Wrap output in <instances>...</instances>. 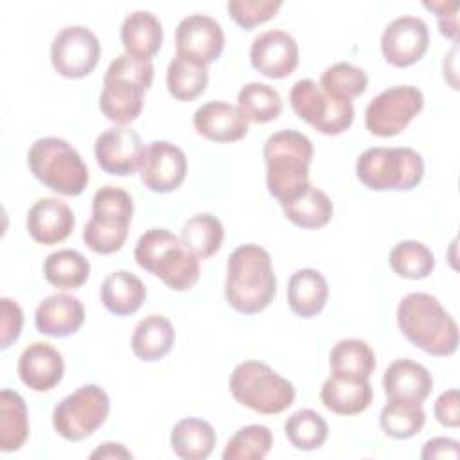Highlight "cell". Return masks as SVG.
<instances>
[{
	"label": "cell",
	"mask_w": 460,
	"mask_h": 460,
	"mask_svg": "<svg viewBox=\"0 0 460 460\" xmlns=\"http://www.w3.org/2000/svg\"><path fill=\"white\" fill-rule=\"evenodd\" d=\"M318 84L327 95L341 101H350L354 97H359L367 90L368 77L363 68L340 61L325 68Z\"/></svg>",
	"instance_id": "ab89813d"
},
{
	"label": "cell",
	"mask_w": 460,
	"mask_h": 460,
	"mask_svg": "<svg viewBox=\"0 0 460 460\" xmlns=\"http://www.w3.org/2000/svg\"><path fill=\"white\" fill-rule=\"evenodd\" d=\"M420 456L429 460V458H453L456 460L460 456V446L455 438H446V437H435L428 440L420 451Z\"/></svg>",
	"instance_id": "bcb514c9"
},
{
	"label": "cell",
	"mask_w": 460,
	"mask_h": 460,
	"mask_svg": "<svg viewBox=\"0 0 460 460\" xmlns=\"http://www.w3.org/2000/svg\"><path fill=\"white\" fill-rule=\"evenodd\" d=\"M284 431L291 446L302 451L318 449L323 446L329 435V428L323 417L309 408L291 413L284 424Z\"/></svg>",
	"instance_id": "74e56055"
},
{
	"label": "cell",
	"mask_w": 460,
	"mask_h": 460,
	"mask_svg": "<svg viewBox=\"0 0 460 460\" xmlns=\"http://www.w3.org/2000/svg\"><path fill=\"white\" fill-rule=\"evenodd\" d=\"M392 270L404 279H424L435 268L433 252L420 241H401L390 250Z\"/></svg>",
	"instance_id": "f35d334b"
},
{
	"label": "cell",
	"mask_w": 460,
	"mask_h": 460,
	"mask_svg": "<svg viewBox=\"0 0 460 460\" xmlns=\"http://www.w3.org/2000/svg\"><path fill=\"white\" fill-rule=\"evenodd\" d=\"M356 174L372 190H411L424 176V160L411 147H370L359 155Z\"/></svg>",
	"instance_id": "ba28073f"
},
{
	"label": "cell",
	"mask_w": 460,
	"mask_h": 460,
	"mask_svg": "<svg viewBox=\"0 0 460 460\" xmlns=\"http://www.w3.org/2000/svg\"><path fill=\"white\" fill-rule=\"evenodd\" d=\"M266 185L268 192L280 203H288L302 194L309 183V165L313 160L311 140L295 129H282L264 142Z\"/></svg>",
	"instance_id": "7a4b0ae2"
},
{
	"label": "cell",
	"mask_w": 460,
	"mask_h": 460,
	"mask_svg": "<svg viewBox=\"0 0 460 460\" xmlns=\"http://www.w3.org/2000/svg\"><path fill=\"white\" fill-rule=\"evenodd\" d=\"M401 332L431 356H451L458 347L455 318L429 293H408L397 305Z\"/></svg>",
	"instance_id": "3957f363"
},
{
	"label": "cell",
	"mask_w": 460,
	"mask_h": 460,
	"mask_svg": "<svg viewBox=\"0 0 460 460\" xmlns=\"http://www.w3.org/2000/svg\"><path fill=\"white\" fill-rule=\"evenodd\" d=\"M237 108L246 120L264 124L280 115L282 99L279 92L266 83H248L237 93Z\"/></svg>",
	"instance_id": "e575fe53"
},
{
	"label": "cell",
	"mask_w": 460,
	"mask_h": 460,
	"mask_svg": "<svg viewBox=\"0 0 460 460\" xmlns=\"http://www.w3.org/2000/svg\"><path fill=\"white\" fill-rule=\"evenodd\" d=\"M174 338V327L165 316L147 314L131 334V350L142 361H158L171 352Z\"/></svg>",
	"instance_id": "4316f807"
},
{
	"label": "cell",
	"mask_w": 460,
	"mask_h": 460,
	"mask_svg": "<svg viewBox=\"0 0 460 460\" xmlns=\"http://www.w3.org/2000/svg\"><path fill=\"white\" fill-rule=\"evenodd\" d=\"M250 63L270 79H284L298 65V45L295 38L284 31H266L252 41Z\"/></svg>",
	"instance_id": "ac0fdd59"
},
{
	"label": "cell",
	"mask_w": 460,
	"mask_h": 460,
	"mask_svg": "<svg viewBox=\"0 0 460 460\" xmlns=\"http://www.w3.org/2000/svg\"><path fill=\"white\" fill-rule=\"evenodd\" d=\"M0 314H2V322H0V347L7 349L13 341H16L20 338L22 327H23V313L22 307L4 296L0 298Z\"/></svg>",
	"instance_id": "7bdbcfd3"
},
{
	"label": "cell",
	"mask_w": 460,
	"mask_h": 460,
	"mask_svg": "<svg viewBox=\"0 0 460 460\" xmlns=\"http://www.w3.org/2000/svg\"><path fill=\"white\" fill-rule=\"evenodd\" d=\"M280 207L284 210V216L293 225L309 230L325 226L332 217V201L323 190L313 185H309L302 194Z\"/></svg>",
	"instance_id": "1f68e13d"
},
{
	"label": "cell",
	"mask_w": 460,
	"mask_h": 460,
	"mask_svg": "<svg viewBox=\"0 0 460 460\" xmlns=\"http://www.w3.org/2000/svg\"><path fill=\"white\" fill-rule=\"evenodd\" d=\"M216 431L210 422L196 417L181 419L171 431L172 451L185 460H205L216 446Z\"/></svg>",
	"instance_id": "f1b7e54d"
},
{
	"label": "cell",
	"mask_w": 460,
	"mask_h": 460,
	"mask_svg": "<svg viewBox=\"0 0 460 460\" xmlns=\"http://www.w3.org/2000/svg\"><path fill=\"white\" fill-rule=\"evenodd\" d=\"M329 286L325 277L313 268L295 271L288 282V304L300 318L316 316L327 304Z\"/></svg>",
	"instance_id": "484cf974"
},
{
	"label": "cell",
	"mask_w": 460,
	"mask_h": 460,
	"mask_svg": "<svg viewBox=\"0 0 460 460\" xmlns=\"http://www.w3.org/2000/svg\"><path fill=\"white\" fill-rule=\"evenodd\" d=\"M142 155L144 144L138 133L128 126L110 128L95 140L97 164L113 176L133 174L140 167Z\"/></svg>",
	"instance_id": "e0dca14e"
},
{
	"label": "cell",
	"mask_w": 460,
	"mask_h": 460,
	"mask_svg": "<svg viewBox=\"0 0 460 460\" xmlns=\"http://www.w3.org/2000/svg\"><path fill=\"white\" fill-rule=\"evenodd\" d=\"M234 399L262 415H275L288 410L295 401V386L262 361L239 363L228 379Z\"/></svg>",
	"instance_id": "52a82bcc"
},
{
	"label": "cell",
	"mask_w": 460,
	"mask_h": 460,
	"mask_svg": "<svg viewBox=\"0 0 460 460\" xmlns=\"http://www.w3.org/2000/svg\"><path fill=\"white\" fill-rule=\"evenodd\" d=\"M280 7L282 0H228L226 4L232 20L244 31L271 20Z\"/></svg>",
	"instance_id": "b9f144b4"
},
{
	"label": "cell",
	"mask_w": 460,
	"mask_h": 460,
	"mask_svg": "<svg viewBox=\"0 0 460 460\" xmlns=\"http://www.w3.org/2000/svg\"><path fill=\"white\" fill-rule=\"evenodd\" d=\"M426 422V413L422 404L404 402V401H388L379 415L381 429L397 440L410 438L417 435Z\"/></svg>",
	"instance_id": "8d00e7d4"
},
{
	"label": "cell",
	"mask_w": 460,
	"mask_h": 460,
	"mask_svg": "<svg viewBox=\"0 0 460 460\" xmlns=\"http://www.w3.org/2000/svg\"><path fill=\"white\" fill-rule=\"evenodd\" d=\"M273 446V433L262 424H250L234 433L223 451L225 460H262Z\"/></svg>",
	"instance_id": "60d3db41"
},
{
	"label": "cell",
	"mask_w": 460,
	"mask_h": 460,
	"mask_svg": "<svg viewBox=\"0 0 460 460\" xmlns=\"http://www.w3.org/2000/svg\"><path fill=\"white\" fill-rule=\"evenodd\" d=\"M435 417L442 426L447 428H458L460 426V399L458 390L451 388L438 395L435 401Z\"/></svg>",
	"instance_id": "f6af8a7d"
},
{
	"label": "cell",
	"mask_w": 460,
	"mask_h": 460,
	"mask_svg": "<svg viewBox=\"0 0 460 460\" xmlns=\"http://www.w3.org/2000/svg\"><path fill=\"white\" fill-rule=\"evenodd\" d=\"M133 199L120 187H101L92 199V217L83 230L84 244L101 255L119 252L128 237Z\"/></svg>",
	"instance_id": "9c48e42d"
},
{
	"label": "cell",
	"mask_w": 460,
	"mask_h": 460,
	"mask_svg": "<svg viewBox=\"0 0 460 460\" xmlns=\"http://www.w3.org/2000/svg\"><path fill=\"white\" fill-rule=\"evenodd\" d=\"M424 95L417 86H390L365 110V126L376 137L399 135L422 110Z\"/></svg>",
	"instance_id": "7c38bea8"
},
{
	"label": "cell",
	"mask_w": 460,
	"mask_h": 460,
	"mask_svg": "<svg viewBox=\"0 0 460 460\" xmlns=\"http://www.w3.org/2000/svg\"><path fill=\"white\" fill-rule=\"evenodd\" d=\"M176 56L207 66L216 61L225 47V34L214 18L207 14L185 16L174 32Z\"/></svg>",
	"instance_id": "9a60e30c"
},
{
	"label": "cell",
	"mask_w": 460,
	"mask_h": 460,
	"mask_svg": "<svg viewBox=\"0 0 460 460\" xmlns=\"http://www.w3.org/2000/svg\"><path fill=\"white\" fill-rule=\"evenodd\" d=\"M135 261L174 291L190 289L199 279V259L165 228H149L138 237Z\"/></svg>",
	"instance_id": "5b68a950"
},
{
	"label": "cell",
	"mask_w": 460,
	"mask_h": 460,
	"mask_svg": "<svg viewBox=\"0 0 460 460\" xmlns=\"http://www.w3.org/2000/svg\"><path fill=\"white\" fill-rule=\"evenodd\" d=\"M108 413V394L97 385H84L56 404L52 426L63 438L79 442L93 435L104 424Z\"/></svg>",
	"instance_id": "30bf717a"
},
{
	"label": "cell",
	"mask_w": 460,
	"mask_h": 460,
	"mask_svg": "<svg viewBox=\"0 0 460 460\" xmlns=\"http://www.w3.org/2000/svg\"><path fill=\"white\" fill-rule=\"evenodd\" d=\"M151 59H138L129 54H119L106 68L99 108L102 115L126 126L133 122L144 106V93L153 83Z\"/></svg>",
	"instance_id": "277c9868"
},
{
	"label": "cell",
	"mask_w": 460,
	"mask_h": 460,
	"mask_svg": "<svg viewBox=\"0 0 460 460\" xmlns=\"http://www.w3.org/2000/svg\"><path fill=\"white\" fill-rule=\"evenodd\" d=\"M146 300L144 282L131 271L110 273L101 286V302L115 316H128L138 311Z\"/></svg>",
	"instance_id": "83f0119b"
},
{
	"label": "cell",
	"mask_w": 460,
	"mask_h": 460,
	"mask_svg": "<svg viewBox=\"0 0 460 460\" xmlns=\"http://www.w3.org/2000/svg\"><path fill=\"white\" fill-rule=\"evenodd\" d=\"M43 275L58 289H77L90 277V262L77 250L63 248L47 255Z\"/></svg>",
	"instance_id": "4dcf8cb0"
},
{
	"label": "cell",
	"mask_w": 460,
	"mask_h": 460,
	"mask_svg": "<svg viewBox=\"0 0 460 460\" xmlns=\"http://www.w3.org/2000/svg\"><path fill=\"white\" fill-rule=\"evenodd\" d=\"M383 388L388 401L422 404L433 390V377L424 365L401 358L385 370Z\"/></svg>",
	"instance_id": "44dd1931"
},
{
	"label": "cell",
	"mask_w": 460,
	"mask_h": 460,
	"mask_svg": "<svg viewBox=\"0 0 460 460\" xmlns=\"http://www.w3.org/2000/svg\"><path fill=\"white\" fill-rule=\"evenodd\" d=\"M27 164L38 181L63 196H79L90 180L81 155L58 137L38 138L27 153Z\"/></svg>",
	"instance_id": "8992f818"
},
{
	"label": "cell",
	"mask_w": 460,
	"mask_h": 460,
	"mask_svg": "<svg viewBox=\"0 0 460 460\" xmlns=\"http://www.w3.org/2000/svg\"><path fill=\"white\" fill-rule=\"evenodd\" d=\"M223 237V225L216 216L196 214L185 221L180 241L198 259H207L221 248Z\"/></svg>",
	"instance_id": "836d02e7"
},
{
	"label": "cell",
	"mask_w": 460,
	"mask_h": 460,
	"mask_svg": "<svg viewBox=\"0 0 460 460\" xmlns=\"http://www.w3.org/2000/svg\"><path fill=\"white\" fill-rule=\"evenodd\" d=\"M194 129L212 142H237L248 133V120L237 106L223 101H210L192 115Z\"/></svg>",
	"instance_id": "7402d4cb"
},
{
	"label": "cell",
	"mask_w": 460,
	"mask_h": 460,
	"mask_svg": "<svg viewBox=\"0 0 460 460\" xmlns=\"http://www.w3.org/2000/svg\"><path fill=\"white\" fill-rule=\"evenodd\" d=\"M426 9L433 11L437 14L438 20V29L446 38H451L453 41H456L458 36V2H449V0H442V2H424L422 4Z\"/></svg>",
	"instance_id": "ee69618b"
},
{
	"label": "cell",
	"mask_w": 460,
	"mask_h": 460,
	"mask_svg": "<svg viewBox=\"0 0 460 460\" xmlns=\"http://www.w3.org/2000/svg\"><path fill=\"white\" fill-rule=\"evenodd\" d=\"M29 235L40 244H56L65 241L75 226L72 208L56 198L38 199L27 212L25 219Z\"/></svg>",
	"instance_id": "ffe728a7"
},
{
	"label": "cell",
	"mask_w": 460,
	"mask_h": 460,
	"mask_svg": "<svg viewBox=\"0 0 460 460\" xmlns=\"http://www.w3.org/2000/svg\"><path fill=\"white\" fill-rule=\"evenodd\" d=\"M372 386L368 379L331 374L320 390L322 404L338 415H356L365 411L372 402Z\"/></svg>",
	"instance_id": "cb8c5ba5"
},
{
	"label": "cell",
	"mask_w": 460,
	"mask_h": 460,
	"mask_svg": "<svg viewBox=\"0 0 460 460\" xmlns=\"http://www.w3.org/2000/svg\"><path fill=\"white\" fill-rule=\"evenodd\" d=\"M133 455L122 446V444H117V442H104L101 444V447H97L90 458H131Z\"/></svg>",
	"instance_id": "7dc6e473"
},
{
	"label": "cell",
	"mask_w": 460,
	"mask_h": 460,
	"mask_svg": "<svg viewBox=\"0 0 460 460\" xmlns=\"http://www.w3.org/2000/svg\"><path fill=\"white\" fill-rule=\"evenodd\" d=\"M429 45V31L424 20L417 16H399L392 20L381 36V52L394 66H410L417 63Z\"/></svg>",
	"instance_id": "2e32d148"
},
{
	"label": "cell",
	"mask_w": 460,
	"mask_h": 460,
	"mask_svg": "<svg viewBox=\"0 0 460 460\" xmlns=\"http://www.w3.org/2000/svg\"><path fill=\"white\" fill-rule=\"evenodd\" d=\"M162 38V23L149 11H133L120 25V41L126 54L138 59H151L160 50Z\"/></svg>",
	"instance_id": "d4e9b609"
},
{
	"label": "cell",
	"mask_w": 460,
	"mask_h": 460,
	"mask_svg": "<svg viewBox=\"0 0 460 460\" xmlns=\"http://www.w3.org/2000/svg\"><path fill=\"white\" fill-rule=\"evenodd\" d=\"M277 295V279L270 253L253 243L237 246L226 262L225 296L243 314L264 311Z\"/></svg>",
	"instance_id": "6da1fadb"
},
{
	"label": "cell",
	"mask_w": 460,
	"mask_h": 460,
	"mask_svg": "<svg viewBox=\"0 0 460 460\" xmlns=\"http://www.w3.org/2000/svg\"><path fill=\"white\" fill-rule=\"evenodd\" d=\"M101 43L97 36L83 25L61 29L50 45V61L56 72L68 79L88 75L99 63Z\"/></svg>",
	"instance_id": "4fadbf2b"
},
{
	"label": "cell",
	"mask_w": 460,
	"mask_h": 460,
	"mask_svg": "<svg viewBox=\"0 0 460 460\" xmlns=\"http://www.w3.org/2000/svg\"><path fill=\"white\" fill-rule=\"evenodd\" d=\"M289 104L296 117L323 135H340L354 120V106L327 95L313 79H298L289 92Z\"/></svg>",
	"instance_id": "8fae6325"
},
{
	"label": "cell",
	"mask_w": 460,
	"mask_h": 460,
	"mask_svg": "<svg viewBox=\"0 0 460 460\" xmlns=\"http://www.w3.org/2000/svg\"><path fill=\"white\" fill-rule=\"evenodd\" d=\"M140 181L153 192H172L176 190L187 174L185 153L167 142L153 140L144 147L140 162Z\"/></svg>",
	"instance_id": "5bb4252c"
},
{
	"label": "cell",
	"mask_w": 460,
	"mask_h": 460,
	"mask_svg": "<svg viewBox=\"0 0 460 460\" xmlns=\"http://www.w3.org/2000/svg\"><path fill=\"white\" fill-rule=\"evenodd\" d=\"M29 437V411L23 397L9 388L0 392V449H20Z\"/></svg>",
	"instance_id": "f546056e"
},
{
	"label": "cell",
	"mask_w": 460,
	"mask_h": 460,
	"mask_svg": "<svg viewBox=\"0 0 460 460\" xmlns=\"http://www.w3.org/2000/svg\"><path fill=\"white\" fill-rule=\"evenodd\" d=\"M84 322V307L77 296L66 293H56L40 302L34 313V323L38 332L65 338L75 334Z\"/></svg>",
	"instance_id": "603a6c76"
},
{
	"label": "cell",
	"mask_w": 460,
	"mask_h": 460,
	"mask_svg": "<svg viewBox=\"0 0 460 460\" xmlns=\"http://www.w3.org/2000/svg\"><path fill=\"white\" fill-rule=\"evenodd\" d=\"M167 90L178 101H192L201 95L208 83V70L203 65L174 56L167 65Z\"/></svg>",
	"instance_id": "d590c367"
},
{
	"label": "cell",
	"mask_w": 460,
	"mask_h": 460,
	"mask_svg": "<svg viewBox=\"0 0 460 460\" xmlns=\"http://www.w3.org/2000/svg\"><path fill=\"white\" fill-rule=\"evenodd\" d=\"M329 365L334 374L368 379L376 368V354L367 341L359 338H345L332 347Z\"/></svg>",
	"instance_id": "d6a6232c"
},
{
	"label": "cell",
	"mask_w": 460,
	"mask_h": 460,
	"mask_svg": "<svg viewBox=\"0 0 460 460\" xmlns=\"http://www.w3.org/2000/svg\"><path fill=\"white\" fill-rule=\"evenodd\" d=\"M65 363L58 349L45 341H34L23 349L18 359V376L34 392L52 390L63 377Z\"/></svg>",
	"instance_id": "d6986e66"
}]
</instances>
